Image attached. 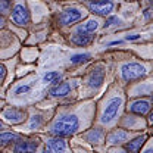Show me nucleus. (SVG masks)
I'll use <instances>...</instances> for the list:
<instances>
[{
	"label": "nucleus",
	"instance_id": "obj_17",
	"mask_svg": "<svg viewBox=\"0 0 153 153\" xmlns=\"http://www.w3.org/2000/svg\"><path fill=\"white\" fill-rule=\"evenodd\" d=\"M19 135L18 134H13V133H3L0 134V144H7L10 141H15L18 140Z\"/></svg>",
	"mask_w": 153,
	"mask_h": 153
},
{
	"label": "nucleus",
	"instance_id": "obj_28",
	"mask_svg": "<svg viewBox=\"0 0 153 153\" xmlns=\"http://www.w3.org/2000/svg\"><path fill=\"white\" fill-rule=\"evenodd\" d=\"M144 153H152V149H147V150H146Z\"/></svg>",
	"mask_w": 153,
	"mask_h": 153
},
{
	"label": "nucleus",
	"instance_id": "obj_19",
	"mask_svg": "<svg viewBox=\"0 0 153 153\" xmlns=\"http://www.w3.org/2000/svg\"><path fill=\"white\" fill-rule=\"evenodd\" d=\"M90 57H91V56H90L88 53H82V55H74V56L71 57V62H72V63H82V62L88 60Z\"/></svg>",
	"mask_w": 153,
	"mask_h": 153
},
{
	"label": "nucleus",
	"instance_id": "obj_13",
	"mask_svg": "<svg viewBox=\"0 0 153 153\" xmlns=\"http://www.w3.org/2000/svg\"><path fill=\"white\" fill-rule=\"evenodd\" d=\"M47 144H49V149L53 150L55 153H65V150H66V143L62 138H59V137L49 140Z\"/></svg>",
	"mask_w": 153,
	"mask_h": 153
},
{
	"label": "nucleus",
	"instance_id": "obj_25",
	"mask_svg": "<svg viewBox=\"0 0 153 153\" xmlns=\"http://www.w3.org/2000/svg\"><path fill=\"white\" fill-rule=\"evenodd\" d=\"M137 38H140L138 34H133V36H127V40H137Z\"/></svg>",
	"mask_w": 153,
	"mask_h": 153
},
{
	"label": "nucleus",
	"instance_id": "obj_5",
	"mask_svg": "<svg viewBox=\"0 0 153 153\" xmlns=\"http://www.w3.org/2000/svg\"><path fill=\"white\" fill-rule=\"evenodd\" d=\"M81 18H82V12L76 7H71V9L63 10L59 19H60L62 25H69V24H74L76 21H79Z\"/></svg>",
	"mask_w": 153,
	"mask_h": 153
},
{
	"label": "nucleus",
	"instance_id": "obj_15",
	"mask_svg": "<svg viewBox=\"0 0 153 153\" xmlns=\"http://www.w3.org/2000/svg\"><path fill=\"white\" fill-rule=\"evenodd\" d=\"M3 116L9 122H21L22 118H24V112H21L18 109H7V111H4Z\"/></svg>",
	"mask_w": 153,
	"mask_h": 153
},
{
	"label": "nucleus",
	"instance_id": "obj_27",
	"mask_svg": "<svg viewBox=\"0 0 153 153\" xmlns=\"http://www.w3.org/2000/svg\"><path fill=\"white\" fill-rule=\"evenodd\" d=\"M3 25H4V19H3L1 16H0V28H1Z\"/></svg>",
	"mask_w": 153,
	"mask_h": 153
},
{
	"label": "nucleus",
	"instance_id": "obj_26",
	"mask_svg": "<svg viewBox=\"0 0 153 153\" xmlns=\"http://www.w3.org/2000/svg\"><path fill=\"white\" fill-rule=\"evenodd\" d=\"M41 153H52V150H50L49 147H46V149H44V150H43V152H41Z\"/></svg>",
	"mask_w": 153,
	"mask_h": 153
},
{
	"label": "nucleus",
	"instance_id": "obj_3",
	"mask_svg": "<svg viewBox=\"0 0 153 153\" xmlns=\"http://www.w3.org/2000/svg\"><path fill=\"white\" fill-rule=\"evenodd\" d=\"M121 103H122V99H121V97H114V99H111V100L106 103V108H105L103 115H102V122H103V124H111V122L114 121L115 116L119 112Z\"/></svg>",
	"mask_w": 153,
	"mask_h": 153
},
{
	"label": "nucleus",
	"instance_id": "obj_29",
	"mask_svg": "<svg viewBox=\"0 0 153 153\" xmlns=\"http://www.w3.org/2000/svg\"><path fill=\"white\" fill-rule=\"evenodd\" d=\"M0 128H1V121H0Z\"/></svg>",
	"mask_w": 153,
	"mask_h": 153
},
{
	"label": "nucleus",
	"instance_id": "obj_12",
	"mask_svg": "<svg viewBox=\"0 0 153 153\" xmlns=\"http://www.w3.org/2000/svg\"><path fill=\"white\" fill-rule=\"evenodd\" d=\"M144 141H146V135L137 137V138H134L133 141H128L125 144V149L130 153H138V150L141 149V146L144 144Z\"/></svg>",
	"mask_w": 153,
	"mask_h": 153
},
{
	"label": "nucleus",
	"instance_id": "obj_16",
	"mask_svg": "<svg viewBox=\"0 0 153 153\" xmlns=\"http://www.w3.org/2000/svg\"><path fill=\"white\" fill-rule=\"evenodd\" d=\"M97 27H99V22H97L96 19H88V21H85V22L78 28V31L85 33V34H91V33H94L96 30H97Z\"/></svg>",
	"mask_w": 153,
	"mask_h": 153
},
{
	"label": "nucleus",
	"instance_id": "obj_8",
	"mask_svg": "<svg viewBox=\"0 0 153 153\" xmlns=\"http://www.w3.org/2000/svg\"><path fill=\"white\" fill-rule=\"evenodd\" d=\"M38 144L34 141H18L13 147L15 153H34L37 150Z\"/></svg>",
	"mask_w": 153,
	"mask_h": 153
},
{
	"label": "nucleus",
	"instance_id": "obj_20",
	"mask_svg": "<svg viewBox=\"0 0 153 153\" xmlns=\"http://www.w3.org/2000/svg\"><path fill=\"white\" fill-rule=\"evenodd\" d=\"M59 78H60V74L53 71V72H49V74L44 75V81H46V82H55V81H57Z\"/></svg>",
	"mask_w": 153,
	"mask_h": 153
},
{
	"label": "nucleus",
	"instance_id": "obj_11",
	"mask_svg": "<svg viewBox=\"0 0 153 153\" xmlns=\"http://www.w3.org/2000/svg\"><path fill=\"white\" fill-rule=\"evenodd\" d=\"M103 79H105V71H103L102 68H99V69H96V71L91 72V75L88 78V85L96 88V87L102 85Z\"/></svg>",
	"mask_w": 153,
	"mask_h": 153
},
{
	"label": "nucleus",
	"instance_id": "obj_18",
	"mask_svg": "<svg viewBox=\"0 0 153 153\" xmlns=\"http://www.w3.org/2000/svg\"><path fill=\"white\" fill-rule=\"evenodd\" d=\"M88 140L91 143H100L103 140V134H102L100 130H94V131H91V133L88 134Z\"/></svg>",
	"mask_w": 153,
	"mask_h": 153
},
{
	"label": "nucleus",
	"instance_id": "obj_10",
	"mask_svg": "<svg viewBox=\"0 0 153 153\" xmlns=\"http://www.w3.org/2000/svg\"><path fill=\"white\" fill-rule=\"evenodd\" d=\"M71 40H72V43H75L76 46H85V44L91 43L93 36H91V34L81 33V31H78V30H76V33H74V34H72Z\"/></svg>",
	"mask_w": 153,
	"mask_h": 153
},
{
	"label": "nucleus",
	"instance_id": "obj_23",
	"mask_svg": "<svg viewBox=\"0 0 153 153\" xmlns=\"http://www.w3.org/2000/svg\"><path fill=\"white\" fill-rule=\"evenodd\" d=\"M9 6H10V3L9 1H0V12H7V9H9Z\"/></svg>",
	"mask_w": 153,
	"mask_h": 153
},
{
	"label": "nucleus",
	"instance_id": "obj_9",
	"mask_svg": "<svg viewBox=\"0 0 153 153\" xmlns=\"http://www.w3.org/2000/svg\"><path fill=\"white\" fill-rule=\"evenodd\" d=\"M71 90H72V85L69 82H60L59 85H55L50 90V94L53 96V97H63V96L68 94Z\"/></svg>",
	"mask_w": 153,
	"mask_h": 153
},
{
	"label": "nucleus",
	"instance_id": "obj_7",
	"mask_svg": "<svg viewBox=\"0 0 153 153\" xmlns=\"http://www.w3.org/2000/svg\"><path fill=\"white\" fill-rule=\"evenodd\" d=\"M130 111L137 115H144L150 111V100H137L130 105Z\"/></svg>",
	"mask_w": 153,
	"mask_h": 153
},
{
	"label": "nucleus",
	"instance_id": "obj_4",
	"mask_svg": "<svg viewBox=\"0 0 153 153\" xmlns=\"http://www.w3.org/2000/svg\"><path fill=\"white\" fill-rule=\"evenodd\" d=\"M12 19H13V22L16 24V25H27L28 24V21H30V12H28V9L24 6V4H15V7H13V10H12Z\"/></svg>",
	"mask_w": 153,
	"mask_h": 153
},
{
	"label": "nucleus",
	"instance_id": "obj_21",
	"mask_svg": "<svg viewBox=\"0 0 153 153\" xmlns=\"http://www.w3.org/2000/svg\"><path fill=\"white\" fill-rule=\"evenodd\" d=\"M28 91H30V85H21V87H18V88L15 90L16 94H25V93H28Z\"/></svg>",
	"mask_w": 153,
	"mask_h": 153
},
{
	"label": "nucleus",
	"instance_id": "obj_2",
	"mask_svg": "<svg viewBox=\"0 0 153 153\" xmlns=\"http://www.w3.org/2000/svg\"><path fill=\"white\" fill-rule=\"evenodd\" d=\"M121 75L125 81H133V79H138L141 76L146 75V68L140 63H125L122 68H121Z\"/></svg>",
	"mask_w": 153,
	"mask_h": 153
},
{
	"label": "nucleus",
	"instance_id": "obj_22",
	"mask_svg": "<svg viewBox=\"0 0 153 153\" xmlns=\"http://www.w3.org/2000/svg\"><path fill=\"white\" fill-rule=\"evenodd\" d=\"M121 21L119 18H116V16H112V18H109L106 21V24H105V27H111V25H115V24H119Z\"/></svg>",
	"mask_w": 153,
	"mask_h": 153
},
{
	"label": "nucleus",
	"instance_id": "obj_1",
	"mask_svg": "<svg viewBox=\"0 0 153 153\" xmlns=\"http://www.w3.org/2000/svg\"><path fill=\"white\" fill-rule=\"evenodd\" d=\"M78 127H79V121L75 115H63L53 122L50 133L57 137H66V135H72L78 130Z\"/></svg>",
	"mask_w": 153,
	"mask_h": 153
},
{
	"label": "nucleus",
	"instance_id": "obj_6",
	"mask_svg": "<svg viewBox=\"0 0 153 153\" xmlns=\"http://www.w3.org/2000/svg\"><path fill=\"white\" fill-rule=\"evenodd\" d=\"M90 10L94 12L100 16H106L112 9H114V3L112 1H100V3H90L88 4Z\"/></svg>",
	"mask_w": 153,
	"mask_h": 153
},
{
	"label": "nucleus",
	"instance_id": "obj_14",
	"mask_svg": "<svg viewBox=\"0 0 153 153\" xmlns=\"http://www.w3.org/2000/svg\"><path fill=\"white\" fill-rule=\"evenodd\" d=\"M128 137H130V134L127 133V131L118 130V131H114V133L109 135V143H111V144H119V143L127 141Z\"/></svg>",
	"mask_w": 153,
	"mask_h": 153
},
{
	"label": "nucleus",
	"instance_id": "obj_24",
	"mask_svg": "<svg viewBox=\"0 0 153 153\" xmlns=\"http://www.w3.org/2000/svg\"><path fill=\"white\" fill-rule=\"evenodd\" d=\"M4 76H6V68H4V65L0 63V82L4 79Z\"/></svg>",
	"mask_w": 153,
	"mask_h": 153
}]
</instances>
